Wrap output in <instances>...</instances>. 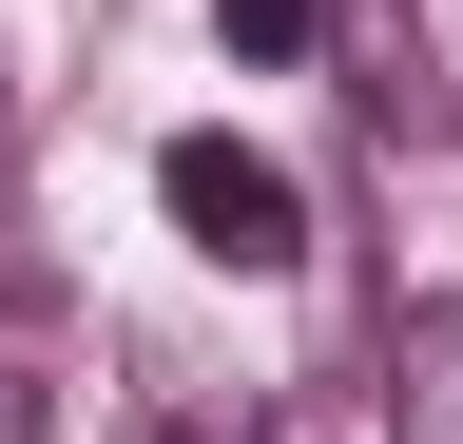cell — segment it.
Wrapping results in <instances>:
<instances>
[{"label":"cell","instance_id":"obj_5","mask_svg":"<svg viewBox=\"0 0 463 444\" xmlns=\"http://www.w3.org/2000/svg\"><path fill=\"white\" fill-rule=\"evenodd\" d=\"M136 444H194V425H136Z\"/></svg>","mask_w":463,"mask_h":444},{"label":"cell","instance_id":"obj_2","mask_svg":"<svg viewBox=\"0 0 463 444\" xmlns=\"http://www.w3.org/2000/svg\"><path fill=\"white\" fill-rule=\"evenodd\" d=\"M367 386H386V444H463V290H405L367 328Z\"/></svg>","mask_w":463,"mask_h":444},{"label":"cell","instance_id":"obj_1","mask_svg":"<svg viewBox=\"0 0 463 444\" xmlns=\"http://www.w3.org/2000/svg\"><path fill=\"white\" fill-rule=\"evenodd\" d=\"M155 194H174V232H194L213 270H289L309 251V194H289V155H251V136H174Z\"/></svg>","mask_w":463,"mask_h":444},{"label":"cell","instance_id":"obj_3","mask_svg":"<svg viewBox=\"0 0 463 444\" xmlns=\"http://www.w3.org/2000/svg\"><path fill=\"white\" fill-rule=\"evenodd\" d=\"M213 20H232V59H309V39H328V0H213Z\"/></svg>","mask_w":463,"mask_h":444},{"label":"cell","instance_id":"obj_4","mask_svg":"<svg viewBox=\"0 0 463 444\" xmlns=\"http://www.w3.org/2000/svg\"><path fill=\"white\" fill-rule=\"evenodd\" d=\"M39 425H58V386H39L20 348H0V444H39Z\"/></svg>","mask_w":463,"mask_h":444}]
</instances>
